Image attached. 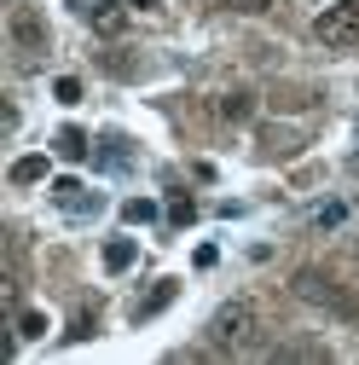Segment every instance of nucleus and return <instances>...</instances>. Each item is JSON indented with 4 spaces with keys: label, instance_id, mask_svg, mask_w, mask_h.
<instances>
[{
    "label": "nucleus",
    "instance_id": "obj_1",
    "mask_svg": "<svg viewBox=\"0 0 359 365\" xmlns=\"http://www.w3.org/2000/svg\"><path fill=\"white\" fill-rule=\"evenodd\" d=\"M255 336H261V319H255L249 302H227V307L209 319V342L220 354H244V348H255Z\"/></svg>",
    "mask_w": 359,
    "mask_h": 365
},
{
    "label": "nucleus",
    "instance_id": "obj_2",
    "mask_svg": "<svg viewBox=\"0 0 359 365\" xmlns=\"http://www.w3.org/2000/svg\"><path fill=\"white\" fill-rule=\"evenodd\" d=\"M313 35H319L325 47H336V53L359 47V0H336V6H325L319 24H313Z\"/></svg>",
    "mask_w": 359,
    "mask_h": 365
},
{
    "label": "nucleus",
    "instance_id": "obj_3",
    "mask_svg": "<svg viewBox=\"0 0 359 365\" xmlns=\"http://www.w3.org/2000/svg\"><path fill=\"white\" fill-rule=\"evenodd\" d=\"M6 35H12V47H18V58H24V64H35L41 53H47V24L35 18V6H12Z\"/></svg>",
    "mask_w": 359,
    "mask_h": 365
},
{
    "label": "nucleus",
    "instance_id": "obj_4",
    "mask_svg": "<svg viewBox=\"0 0 359 365\" xmlns=\"http://www.w3.org/2000/svg\"><path fill=\"white\" fill-rule=\"evenodd\" d=\"M53 203L70 209V215H87V209H99V197H87L81 180H53Z\"/></svg>",
    "mask_w": 359,
    "mask_h": 365
},
{
    "label": "nucleus",
    "instance_id": "obj_5",
    "mask_svg": "<svg viewBox=\"0 0 359 365\" xmlns=\"http://www.w3.org/2000/svg\"><path fill=\"white\" fill-rule=\"evenodd\" d=\"M87 24L105 29V35H116L122 29V6H116V0H87Z\"/></svg>",
    "mask_w": 359,
    "mask_h": 365
},
{
    "label": "nucleus",
    "instance_id": "obj_6",
    "mask_svg": "<svg viewBox=\"0 0 359 365\" xmlns=\"http://www.w3.org/2000/svg\"><path fill=\"white\" fill-rule=\"evenodd\" d=\"M296 296H307V302H325V307H336L342 296L331 290V279H319V272H301L296 279Z\"/></svg>",
    "mask_w": 359,
    "mask_h": 365
},
{
    "label": "nucleus",
    "instance_id": "obj_7",
    "mask_svg": "<svg viewBox=\"0 0 359 365\" xmlns=\"http://www.w3.org/2000/svg\"><path fill=\"white\" fill-rule=\"evenodd\" d=\"M133 255H140V244H133V238H110V244H105V267H110V272H128Z\"/></svg>",
    "mask_w": 359,
    "mask_h": 365
},
{
    "label": "nucleus",
    "instance_id": "obj_8",
    "mask_svg": "<svg viewBox=\"0 0 359 365\" xmlns=\"http://www.w3.org/2000/svg\"><path fill=\"white\" fill-rule=\"evenodd\" d=\"M35 180H47V157H18L12 163V186H35Z\"/></svg>",
    "mask_w": 359,
    "mask_h": 365
},
{
    "label": "nucleus",
    "instance_id": "obj_9",
    "mask_svg": "<svg viewBox=\"0 0 359 365\" xmlns=\"http://www.w3.org/2000/svg\"><path fill=\"white\" fill-rule=\"evenodd\" d=\"M220 116H227V122H249L255 116V93H227V99H220Z\"/></svg>",
    "mask_w": 359,
    "mask_h": 365
},
{
    "label": "nucleus",
    "instance_id": "obj_10",
    "mask_svg": "<svg viewBox=\"0 0 359 365\" xmlns=\"http://www.w3.org/2000/svg\"><path fill=\"white\" fill-rule=\"evenodd\" d=\"M87 151H93V145H87V133H81V128H64V133H58V157H70V163H81Z\"/></svg>",
    "mask_w": 359,
    "mask_h": 365
},
{
    "label": "nucleus",
    "instance_id": "obj_11",
    "mask_svg": "<svg viewBox=\"0 0 359 365\" xmlns=\"http://www.w3.org/2000/svg\"><path fill=\"white\" fill-rule=\"evenodd\" d=\"M342 220H348V203H319L313 209V226H319V232H336Z\"/></svg>",
    "mask_w": 359,
    "mask_h": 365
},
{
    "label": "nucleus",
    "instance_id": "obj_12",
    "mask_svg": "<svg viewBox=\"0 0 359 365\" xmlns=\"http://www.w3.org/2000/svg\"><path fill=\"white\" fill-rule=\"evenodd\" d=\"M122 220H128V226H145V220H157V203H151V197H128V203H122Z\"/></svg>",
    "mask_w": 359,
    "mask_h": 365
},
{
    "label": "nucleus",
    "instance_id": "obj_13",
    "mask_svg": "<svg viewBox=\"0 0 359 365\" xmlns=\"http://www.w3.org/2000/svg\"><path fill=\"white\" fill-rule=\"evenodd\" d=\"M168 302H174V284H157L140 307H133V319H151V313H157V307H168Z\"/></svg>",
    "mask_w": 359,
    "mask_h": 365
},
{
    "label": "nucleus",
    "instance_id": "obj_14",
    "mask_svg": "<svg viewBox=\"0 0 359 365\" xmlns=\"http://www.w3.org/2000/svg\"><path fill=\"white\" fill-rule=\"evenodd\" d=\"M168 220H174V226H192V220H197V203H192L186 192H180V197L168 203Z\"/></svg>",
    "mask_w": 359,
    "mask_h": 365
},
{
    "label": "nucleus",
    "instance_id": "obj_15",
    "mask_svg": "<svg viewBox=\"0 0 359 365\" xmlns=\"http://www.w3.org/2000/svg\"><path fill=\"white\" fill-rule=\"evenodd\" d=\"M18 336H24V342L47 336V313H24V319H18Z\"/></svg>",
    "mask_w": 359,
    "mask_h": 365
},
{
    "label": "nucleus",
    "instance_id": "obj_16",
    "mask_svg": "<svg viewBox=\"0 0 359 365\" xmlns=\"http://www.w3.org/2000/svg\"><path fill=\"white\" fill-rule=\"evenodd\" d=\"M53 99H58V105H76V99H81V81H76V76H58V81H53Z\"/></svg>",
    "mask_w": 359,
    "mask_h": 365
},
{
    "label": "nucleus",
    "instance_id": "obj_17",
    "mask_svg": "<svg viewBox=\"0 0 359 365\" xmlns=\"http://www.w3.org/2000/svg\"><path fill=\"white\" fill-rule=\"evenodd\" d=\"M220 6H232V12H266L273 0H220Z\"/></svg>",
    "mask_w": 359,
    "mask_h": 365
},
{
    "label": "nucleus",
    "instance_id": "obj_18",
    "mask_svg": "<svg viewBox=\"0 0 359 365\" xmlns=\"http://www.w3.org/2000/svg\"><path fill=\"white\" fill-rule=\"evenodd\" d=\"M70 336L81 342V336H93V313H76V325H70Z\"/></svg>",
    "mask_w": 359,
    "mask_h": 365
},
{
    "label": "nucleus",
    "instance_id": "obj_19",
    "mask_svg": "<svg viewBox=\"0 0 359 365\" xmlns=\"http://www.w3.org/2000/svg\"><path fill=\"white\" fill-rule=\"evenodd\" d=\"M128 6H133V12H157L162 0H128Z\"/></svg>",
    "mask_w": 359,
    "mask_h": 365
}]
</instances>
